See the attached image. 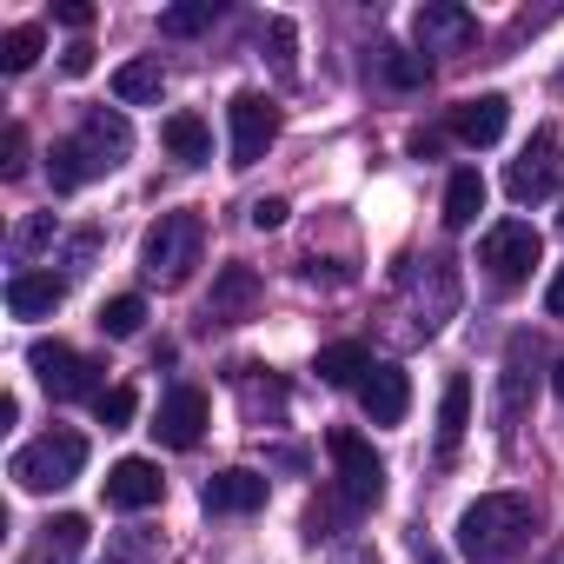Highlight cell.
Instances as JSON below:
<instances>
[{"instance_id": "603a6c76", "label": "cell", "mask_w": 564, "mask_h": 564, "mask_svg": "<svg viewBox=\"0 0 564 564\" xmlns=\"http://www.w3.org/2000/svg\"><path fill=\"white\" fill-rule=\"evenodd\" d=\"M366 372H372V352L352 346V339H339V346L319 352V379L326 386H366Z\"/></svg>"}, {"instance_id": "d6986e66", "label": "cell", "mask_w": 564, "mask_h": 564, "mask_svg": "<svg viewBox=\"0 0 564 564\" xmlns=\"http://www.w3.org/2000/svg\"><path fill=\"white\" fill-rule=\"evenodd\" d=\"M160 140H166V153H173L180 166H206V160H213V133H206L199 113H166Z\"/></svg>"}, {"instance_id": "44dd1931", "label": "cell", "mask_w": 564, "mask_h": 564, "mask_svg": "<svg viewBox=\"0 0 564 564\" xmlns=\"http://www.w3.org/2000/svg\"><path fill=\"white\" fill-rule=\"evenodd\" d=\"M478 213H485V180H478V166H458V173L445 180V226L465 232Z\"/></svg>"}, {"instance_id": "9a60e30c", "label": "cell", "mask_w": 564, "mask_h": 564, "mask_svg": "<svg viewBox=\"0 0 564 564\" xmlns=\"http://www.w3.org/2000/svg\"><path fill=\"white\" fill-rule=\"evenodd\" d=\"M505 120H511V100H505V94H471V100L452 107V133H458L465 147H498Z\"/></svg>"}, {"instance_id": "4dcf8cb0", "label": "cell", "mask_w": 564, "mask_h": 564, "mask_svg": "<svg viewBox=\"0 0 564 564\" xmlns=\"http://www.w3.org/2000/svg\"><path fill=\"white\" fill-rule=\"evenodd\" d=\"M293 21H265V47H272V67H279V80H293L300 74V61H293Z\"/></svg>"}, {"instance_id": "52a82bcc", "label": "cell", "mask_w": 564, "mask_h": 564, "mask_svg": "<svg viewBox=\"0 0 564 564\" xmlns=\"http://www.w3.org/2000/svg\"><path fill=\"white\" fill-rule=\"evenodd\" d=\"M326 452H333V465H339V498H346V511H366V505L386 498V465H379V452H372L359 432H333Z\"/></svg>"}, {"instance_id": "d4e9b609", "label": "cell", "mask_w": 564, "mask_h": 564, "mask_svg": "<svg viewBox=\"0 0 564 564\" xmlns=\"http://www.w3.org/2000/svg\"><path fill=\"white\" fill-rule=\"evenodd\" d=\"M524 339L511 346V359H505V392H498V432H511L518 425V412H524Z\"/></svg>"}, {"instance_id": "7a4b0ae2", "label": "cell", "mask_w": 564, "mask_h": 564, "mask_svg": "<svg viewBox=\"0 0 564 564\" xmlns=\"http://www.w3.org/2000/svg\"><path fill=\"white\" fill-rule=\"evenodd\" d=\"M524 538H531V498H518V491H491V498L465 505V518H458L465 564H511L524 551Z\"/></svg>"}, {"instance_id": "8fae6325", "label": "cell", "mask_w": 564, "mask_h": 564, "mask_svg": "<svg viewBox=\"0 0 564 564\" xmlns=\"http://www.w3.org/2000/svg\"><path fill=\"white\" fill-rule=\"evenodd\" d=\"M359 412H366L372 425H399V419L412 412V379H405V366L372 359V372H366V386H359Z\"/></svg>"}, {"instance_id": "ba28073f", "label": "cell", "mask_w": 564, "mask_h": 564, "mask_svg": "<svg viewBox=\"0 0 564 564\" xmlns=\"http://www.w3.org/2000/svg\"><path fill=\"white\" fill-rule=\"evenodd\" d=\"M564 186V147H557V133L544 127L518 160H511V173H505V193L518 199V206H538V199H551Z\"/></svg>"}, {"instance_id": "9c48e42d", "label": "cell", "mask_w": 564, "mask_h": 564, "mask_svg": "<svg viewBox=\"0 0 564 564\" xmlns=\"http://www.w3.org/2000/svg\"><path fill=\"white\" fill-rule=\"evenodd\" d=\"M226 120H232V166H259L265 147L279 140V107L265 94H232Z\"/></svg>"}, {"instance_id": "cb8c5ba5", "label": "cell", "mask_w": 564, "mask_h": 564, "mask_svg": "<svg viewBox=\"0 0 564 564\" xmlns=\"http://www.w3.org/2000/svg\"><path fill=\"white\" fill-rule=\"evenodd\" d=\"M140 326H147V300H140V293H113V300L100 306V333H107V339H133Z\"/></svg>"}, {"instance_id": "f546056e", "label": "cell", "mask_w": 564, "mask_h": 564, "mask_svg": "<svg viewBox=\"0 0 564 564\" xmlns=\"http://www.w3.org/2000/svg\"><path fill=\"white\" fill-rule=\"evenodd\" d=\"M54 232H61V219H54V213H34V219H21V232H14V259H34L41 246H54Z\"/></svg>"}, {"instance_id": "5bb4252c", "label": "cell", "mask_w": 564, "mask_h": 564, "mask_svg": "<svg viewBox=\"0 0 564 564\" xmlns=\"http://www.w3.org/2000/svg\"><path fill=\"white\" fill-rule=\"evenodd\" d=\"M199 505H206L213 518L259 511V505H265V478H259V471H246V465H232V471H213V478H206V491H199Z\"/></svg>"}, {"instance_id": "4316f807", "label": "cell", "mask_w": 564, "mask_h": 564, "mask_svg": "<svg viewBox=\"0 0 564 564\" xmlns=\"http://www.w3.org/2000/svg\"><path fill=\"white\" fill-rule=\"evenodd\" d=\"M213 21H219V8H213V0H186V8H166V14H160V34L186 41V34H206Z\"/></svg>"}, {"instance_id": "f1b7e54d", "label": "cell", "mask_w": 564, "mask_h": 564, "mask_svg": "<svg viewBox=\"0 0 564 564\" xmlns=\"http://www.w3.org/2000/svg\"><path fill=\"white\" fill-rule=\"evenodd\" d=\"M94 412H100V425H107V432H127V425H133V412H140V399H133V386H107V392L94 399Z\"/></svg>"}, {"instance_id": "277c9868", "label": "cell", "mask_w": 564, "mask_h": 564, "mask_svg": "<svg viewBox=\"0 0 564 564\" xmlns=\"http://www.w3.org/2000/svg\"><path fill=\"white\" fill-rule=\"evenodd\" d=\"M199 252H206V219H199V213H166V219L147 232L140 265H147L153 286H186L193 265H199Z\"/></svg>"}, {"instance_id": "d590c367", "label": "cell", "mask_w": 564, "mask_h": 564, "mask_svg": "<svg viewBox=\"0 0 564 564\" xmlns=\"http://www.w3.org/2000/svg\"><path fill=\"white\" fill-rule=\"evenodd\" d=\"M61 67H67L74 80H80V74H94V47H87V41H74V47L61 54Z\"/></svg>"}, {"instance_id": "7402d4cb", "label": "cell", "mask_w": 564, "mask_h": 564, "mask_svg": "<svg viewBox=\"0 0 564 564\" xmlns=\"http://www.w3.org/2000/svg\"><path fill=\"white\" fill-rule=\"evenodd\" d=\"M160 94H166L160 61H127V67H113V100H120V107H147V100H160Z\"/></svg>"}, {"instance_id": "d6a6232c", "label": "cell", "mask_w": 564, "mask_h": 564, "mask_svg": "<svg viewBox=\"0 0 564 564\" xmlns=\"http://www.w3.org/2000/svg\"><path fill=\"white\" fill-rule=\"evenodd\" d=\"M286 213H293L286 199H252V213H246V219H252L259 232H279V226H286Z\"/></svg>"}, {"instance_id": "6da1fadb", "label": "cell", "mask_w": 564, "mask_h": 564, "mask_svg": "<svg viewBox=\"0 0 564 564\" xmlns=\"http://www.w3.org/2000/svg\"><path fill=\"white\" fill-rule=\"evenodd\" d=\"M127 153H133V127H127V113L94 107V113H87V127L47 153V180H54V193H74V186H87V180L113 173Z\"/></svg>"}, {"instance_id": "74e56055", "label": "cell", "mask_w": 564, "mask_h": 564, "mask_svg": "<svg viewBox=\"0 0 564 564\" xmlns=\"http://www.w3.org/2000/svg\"><path fill=\"white\" fill-rule=\"evenodd\" d=\"M551 392H557V399H564V366H557V379H551Z\"/></svg>"}, {"instance_id": "e575fe53", "label": "cell", "mask_w": 564, "mask_h": 564, "mask_svg": "<svg viewBox=\"0 0 564 564\" xmlns=\"http://www.w3.org/2000/svg\"><path fill=\"white\" fill-rule=\"evenodd\" d=\"M54 21H61V28H74V34H87V28H94V8H80V0H61Z\"/></svg>"}, {"instance_id": "836d02e7", "label": "cell", "mask_w": 564, "mask_h": 564, "mask_svg": "<svg viewBox=\"0 0 564 564\" xmlns=\"http://www.w3.org/2000/svg\"><path fill=\"white\" fill-rule=\"evenodd\" d=\"M0 173H8V180L28 173V127H8V160H0Z\"/></svg>"}, {"instance_id": "7c38bea8", "label": "cell", "mask_w": 564, "mask_h": 564, "mask_svg": "<svg viewBox=\"0 0 564 564\" xmlns=\"http://www.w3.org/2000/svg\"><path fill=\"white\" fill-rule=\"evenodd\" d=\"M412 28H419V47L425 54H452V47H471L478 41V14L458 8V0H425Z\"/></svg>"}, {"instance_id": "4fadbf2b", "label": "cell", "mask_w": 564, "mask_h": 564, "mask_svg": "<svg viewBox=\"0 0 564 564\" xmlns=\"http://www.w3.org/2000/svg\"><path fill=\"white\" fill-rule=\"evenodd\" d=\"M160 491H166V478H160L153 458H120L107 471V505L113 511H147V505H160Z\"/></svg>"}, {"instance_id": "3957f363", "label": "cell", "mask_w": 564, "mask_h": 564, "mask_svg": "<svg viewBox=\"0 0 564 564\" xmlns=\"http://www.w3.org/2000/svg\"><path fill=\"white\" fill-rule=\"evenodd\" d=\"M87 471V438L80 432H67V425H54V432H41L34 445H21L14 452V465H8V478L21 485V491H61V485H74Z\"/></svg>"}, {"instance_id": "8992f818", "label": "cell", "mask_w": 564, "mask_h": 564, "mask_svg": "<svg viewBox=\"0 0 564 564\" xmlns=\"http://www.w3.org/2000/svg\"><path fill=\"white\" fill-rule=\"evenodd\" d=\"M28 366H34V379L47 386V399H100L107 386H100V366L87 359V352H74V346H61V339H34L28 346Z\"/></svg>"}, {"instance_id": "ab89813d", "label": "cell", "mask_w": 564, "mask_h": 564, "mask_svg": "<svg viewBox=\"0 0 564 564\" xmlns=\"http://www.w3.org/2000/svg\"><path fill=\"white\" fill-rule=\"evenodd\" d=\"M557 80H564V74H557Z\"/></svg>"}, {"instance_id": "ac0fdd59", "label": "cell", "mask_w": 564, "mask_h": 564, "mask_svg": "<svg viewBox=\"0 0 564 564\" xmlns=\"http://www.w3.org/2000/svg\"><path fill=\"white\" fill-rule=\"evenodd\" d=\"M80 551H87V518L80 511H61L54 524H41L34 564H80Z\"/></svg>"}, {"instance_id": "f35d334b", "label": "cell", "mask_w": 564, "mask_h": 564, "mask_svg": "<svg viewBox=\"0 0 564 564\" xmlns=\"http://www.w3.org/2000/svg\"><path fill=\"white\" fill-rule=\"evenodd\" d=\"M557 226H564V213H557Z\"/></svg>"}, {"instance_id": "8d00e7d4", "label": "cell", "mask_w": 564, "mask_h": 564, "mask_svg": "<svg viewBox=\"0 0 564 564\" xmlns=\"http://www.w3.org/2000/svg\"><path fill=\"white\" fill-rule=\"evenodd\" d=\"M544 313H551V319H564V265L551 272V286H544Z\"/></svg>"}, {"instance_id": "1f68e13d", "label": "cell", "mask_w": 564, "mask_h": 564, "mask_svg": "<svg viewBox=\"0 0 564 564\" xmlns=\"http://www.w3.org/2000/svg\"><path fill=\"white\" fill-rule=\"evenodd\" d=\"M147 557H160V538H153V531H133V538H120V544H113V557H107V564H147Z\"/></svg>"}, {"instance_id": "83f0119b", "label": "cell", "mask_w": 564, "mask_h": 564, "mask_svg": "<svg viewBox=\"0 0 564 564\" xmlns=\"http://www.w3.org/2000/svg\"><path fill=\"white\" fill-rule=\"evenodd\" d=\"M379 67H386L392 87H425V80H432V61H425V54H405V47H386Z\"/></svg>"}, {"instance_id": "2e32d148", "label": "cell", "mask_w": 564, "mask_h": 564, "mask_svg": "<svg viewBox=\"0 0 564 564\" xmlns=\"http://www.w3.org/2000/svg\"><path fill=\"white\" fill-rule=\"evenodd\" d=\"M61 300H67V286H61L54 272H14L8 279V313L14 319H47Z\"/></svg>"}, {"instance_id": "e0dca14e", "label": "cell", "mask_w": 564, "mask_h": 564, "mask_svg": "<svg viewBox=\"0 0 564 564\" xmlns=\"http://www.w3.org/2000/svg\"><path fill=\"white\" fill-rule=\"evenodd\" d=\"M465 432H471V379L452 372L445 379V399H438V458H452L465 445Z\"/></svg>"}, {"instance_id": "484cf974", "label": "cell", "mask_w": 564, "mask_h": 564, "mask_svg": "<svg viewBox=\"0 0 564 564\" xmlns=\"http://www.w3.org/2000/svg\"><path fill=\"white\" fill-rule=\"evenodd\" d=\"M41 47H47V34L28 21V28H8V34H0V67H8V74H28L34 61H41Z\"/></svg>"}, {"instance_id": "30bf717a", "label": "cell", "mask_w": 564, "mask_h": 564, "mask_svg": "<svg viewBox=\"0 0 564 564\" xmlns=\"http://www.w3.org/2000/svg\"><path fill=\"white\" fill-rule=\"evenodd\" d=\"M206 419H213L206 392H199V386H173V392L160 399L153 438H160V445H173V452H193V445H199V432H206Z\"/></svg>"}, {"instance_id": "5b68a950", "label": "cell", "mask_w": 564, "mask_h": 564, "mask_svg": "<svg viewBox=\"0 0 564 564\" xmlns=\"http://www.w3.org/2000/svg\"><path fill=\"white\" fill-rule=\"evenodd\" d=\"M538 252H544V239H538L531 219H498V226H485V239H478V265L491 272L498 293L524 286L531 265H538Z\"/></svg>"}, {"instance_id": "ffe728a7", "label": "cell", "mask_w": 564, "mask_h": 564, "mask_svg": "<svg viewBox=\"0 0 564 564\" xmlns=\"http://www.w3.org/2000/svg\"><path fill=\"white\" fill-rule=\"evenodd\" d=\"M252 300H259V272L252 265H226L213 279V319H246Z\"/></svg>"}]
</instances>
